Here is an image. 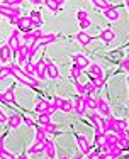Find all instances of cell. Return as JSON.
<instances>
[{
	"label": "cell",
	"instance_id": "1",
	"mask_svg": "<svg viewBox=\"0 0 129 159\" xmlns=\"http://www.w3.org/2000/svg\"><path fill=\"white\" fill-rule=\"evenodd\" d=\"M10 68H12V75L19 80V83H21V85L31 86V88H36V86L41 85V80H36V78L29 76V75L26 73V71L19 66V64H10Z\"/></svg>",
	"mask_w": 129,
	"mask_h": 159
},
{
	"label": "cell",
	"instance_id": "2",
	"mask_svg": "<svg viewBox=\"0 0 129 159\" xmlns=\"http://www.w3.org/2000/svg\"><path fill=\"white\" fill-rule=\"evenodd\" d=\"M109 124V132H126L127 130V122L122 119H114V117H109L107 119Z\"/></svg>",
	"mask_w": 129,
	"mask_h": 159
},
{
	"label": "cell",
	"instance_id": "3",
	"mask_svg": "<svg viewBox=\"0 0 129 159\" xmlns=\"http://www.w3.org/2000/svg\"><path fill=\"white\" fill-rule=\"evenodd\" d=\"M53 103L58 105V108L63 113L73 112V102H71V100H66V98H61V97H55V98H53Z\"/></svg>",
	"mask_w": 129,
	"mask_h": 159
},
{
	"label": "cell",
	"instance_id": "4",
	"mask_svg": "<svg viewBox=\"0 0 129 159\" xmlns=\"http://www.w3.org/2000/svg\"><path fill=\"white\" fill-rule=\"evenodd\" d=\"M0 16H5L7 19H12V17H21V9H19V5L17 7H10V5H5V3H2L0 5Z\"/></svg>",
	"mask_w": 129,
	"mask_h": 159
},
{
	"label": "cell",
	"instance_id": "5",
	"mask_svg": "<svg viewBox=\"0 0 129 159\" xmlns=\"http://www.w3.org/2000/svg\"><path fill=\"white\" fill-rule=\"evenodd\" d=\"M44 59H46V68H48V78L49 80H58V78L61 80V75H60L58 66H56L49 58H44Z\"/></svg>",
	"mask_w": 129,
	"mask_h": 159
},
{
	"label": "cell",
	"instance_id": "6",
	"mask_svg": "<svg viewBox=\"0 0 129 159\" xmlns=\"http://www.w3.org/2000/svg\"><path fill=\"white\" fill-rule=\"evenodd\" d=\"M73 110L78 113V115H85V110H87V103H85V97L78 95L73 98Z\"/></svg>",
	"mask_w": 129,
	"mask_h": 159
},
{
	"label": "cell",
	"instance_id": "7",
	"mask_svg": "<svg viewBox=\"0 0 129 159\" xmlns=\"http://www.w3.org/2000/svg\"><path fill=\"white\" fill-rule=\"evenodd\" d=\"M75 137H77V142H78V147H80V152L82 154H90L92 152V147H90V144L88 141H87V137L85 135H82V134H75Z\"/></svg>",
	"mask_w": 129,
	"mask_h": 159
},
{
	"label": "cell",
	"instance_id": "8",
	"mask_svg": "<svg viewBox=\"0 0 129 159\" xmlns=\"http://www.w3.org/2000/svg\"><path fill=\"white\" fill-rule=\"evenodd\" d=\"M17 27H19V31L24 32V34L32 32V22H31V19H29V17H19Z\"/></svg>",
	"mask_w": 129,
	"mask_h": 159
},
{
	"label": "cell",
	"instance_id": "9",
	"mask_svg": "<svg viewBox=\"0 0 129 159\" xmlns=\"http://www.w3.org/2000/svg\"><path fill=\"white\" fill-rule=\"evenodd\" d=\"M116 37H117V34L114 32L112 29H104V31H100V34H98V39H100L102 43H105V44L114 43Z\"/></svg>",
	"mask_w": 129,
	"mask_h": 159
},
{
	"label": "cell",
	"instance_id": "10",
	"mask_svg": "<svg viewBox=\"0 0 129 159\" xmlns=\"http://www.w3.org/2000/svg\"><path fill=\"white\" fill-rule=\"evenodd\" d=\"M97 112L100 113L102 117H109L111 115V108H109V103L105 98H97Z\"/></svg>",
	"mask_w": 129,
	"mask_h": 159
},
{
	"label": "cell",
	"instance_id": "11",
	"mask_svg": "<svg viewBox=\"0 0 129 159\" xmlns=\"http://www.w3.org/2000/svg\"><path fill=\"white\" fill-rule=\"evenodd\" d=\"M0 100H2V103H16V93H14V86H10V88H7L3 93H0Z\"/></svg>",
	"mask_w": 129,
	"mask_h": 159
},
{
	"label": "cell",
	"instance_id": "12",
	"mask_svg": "<svg viewBox=\"0 0 129 159\" xmlns=\"http://www.w3.org/2000/svg\"><path fill=\"white\" fill-rule=\"evenodd\" d=\"M36 75L39 80H46L48 76V68H46V59L41 58L39 61L36 63Z\"/></svg>",
	"mask_w": 129,
	"mask_h": 159
},
{
	"label": "cell",
	"instance_id": "13",
	"mask_svg": "<svg viewBox=\"0 0 129 159\" xmlns=\"http://www.w3.org/2000/svg\"><path fill=\"white\" fill-rule=\"evenodd\" d=\"M44 147H46V144H44V141H39V139H36L31 147H29V154L31 156H37V154H43L44 152Z\"/></svg>",
	"mask_w": 129,
	"mask_h": 159
},
{
	"label": "cell",
	"instance_id": "14",
	"mask_svg": "<svg viewBox=\"0 0 129 159\" xmlns=\"http://www.w3.org/2000/svg\"><path fill=\"white\" fill-rule=\"evenodd\" d=\"M44 144H46L44 152H46L48 159H56V144L53 142L51 139H44Z\"/></svg>",
	"mask_w": 129,
	"mask_h": 159
},
{
	"label": "cell",
	"instance_id": "15",
	"mask_svg": "<svg viewBox=\"0 0 129 159\" xmlns=\"http://www.w3.org/2000/svg\"><path fill=\"white\" fill-rule=\"evenodd\" d=\"M17 54V59H19V64H26L29 59V48L26 46V44H21V48H19V51L16 52Z\"/></svg>",
	"mask_w": 129,
	"mask_h": 159
},
{
	"label": "cell",
	"instance_id": "16",
	"mask_svg": "<svg viewBox=\"0 0 129 159\" xmlns=\"http://www.w3.org/2000/svg\"><path fill=\"white\" fill-rule=\"evenodd\" d=\"M12 49H10L9 44H3V46H0V61L2 63H9L10 58H12Z\"/></svg>",
	"mask_w": 129,
	"mask_h": 159
},
{
	"label": "cell",
	"instance_id": "17",
	"mask_svg": "<svg viewBox=\"0 0 129 159\" xmlns=\"http://www.w3.org/2000/svg\"><path fill=\"white\" fill-rule=\"evenodd\" d=\"M22 124V117L19 113H10L9 115V120H7V125L9 129H19Z\"/></svg>",
	"mask_w": 129,
	"mask_h": 159
},
{
	"label": "cell",
	"instance_id": "18",
	"mask_svg": "<svg viewBox=\"0 0 129 159\" xmlns=\"http://www.w3.org/2000/svg\"><path fill=\"white\" fill-rule=\"evenodd\" d=\"M10 46V49H12L14 52H17L19 51V48H21V44H19V29H16L12 34H10V39H9V43H7Z\"/></svg>",
	"mask_w": 129,
	"mask_h": 159
},
{
	"label": "cell",
	"instance_id": "19",
	"mask_svg": "<svg viewBox=\"0 0 129 159\" xmlns=\"http://www.w3.org/2000/svg\"><path fill=\"white\" fill-rule=\"evenodd\" d=\"M73 64H77L78 68H82V70H83V68H88L92 63L88 61V58H87V56H83V54H75V56H73Z\"/></svg>",
	"mask_w": 129,
	"mask_h": 159
},
{
	"label": "cell",
	"instance_id": "20",
	"mask_svg": "<svg viewBox=\"0 0 129 159\" xmlns=\"http://www.w3.org/2000/svg\"><path fill=\"white\" fill-rule=\"evenodd\" d=\"M75 39H77L78 43L82 44V46H88V44L92 43L93 39H95V37H92L90 34H87L85 31H82V32H78L77 36H75Z\"/></svg>",
	"mask_w": 129,
	"mask_h": 159
},
{
	"label": "cell",
	"instance_id": "21",
	"mask_svg": "<svg viewBox=\"0 0 129 159\" xmlns=\"http://www.w3.org/2000/svg\"><path fill=\"white\" fill-rule=\"evenodd\" d=\"M104 16L105 19H109V20H119V17H121V14H119V10L116 9V7H109V9H105L104 10Z\"/></svg>",
	"mask_w": 129,
	"mask_h": 159
},
{
	"label": "cell",
	"instance_id": "22",
	"mask_svg": "<svg viewBox=\"0 0 129 159\" xmlns=\"http://www.w3.org/2000/svg\"><path fill=\"white\" fill-rule=\"evenodd\" d=\"M29 19H31L32 27H34V29H39L41 25H43V17H41V14H39V12H36V10H32V12L29 14Z\"/></svg>",
	"mask_w": 129,
	"mask_h": 159
},
{
	"label": "cell",
	"instance_id": "23",
	"mask_svg": "<svg viewBox=\"0 0 129 159\" xmlns=\"http://www.w3.org/2000/svg\"><path fill=\"white\" fill-rule=\"evenodd\" d=\"M88 73H90V76L104 78V70H102L100 64H90V66H88Z\"/></svg>",
	"mask_w": 129,
	"mask_h": 159
},
{
	"label": "cell",
	"instance_id": "24",
	"mask_svg": "<svg viewBox=\"0 0 129 159\" xmlns=\"http://www.w3.org/2000/svg\"><path fill=\"white\" fill-rule=\"evenodd\" d=\"M49 103H51V102H46V100H39V102H37L36 107H34V110H36L37 115H39V113H46Z\"/></svg>",
	"mask_w": 129,
	"mask_h": 159
},
{
	"label": "cell",
	"instance_id": "25",
	"mask_svg": "<svg viewBox=\"0 0 129 159\" xmlns=\"http://www.w3.org/2000/svg\"><path fill=\"white\" fill-rule=\"evenodd\" d=\"M56 41H58V36H56V34H43V37H41V44H43V46L56 43Z\"/></svg>",
	"mask_w": 129,
	"mask_h": 159
},
{
	"label": "cell",
	"instance_id": "26",
	"mask_svg": "<svg viewBox=\"0 0 129 159\" xmlns=\"http://www.w3.org/2000/svg\"><path fill=\"white\" fill-rule=\"evenodd\" d=\"M44 3H46V7L51 10L53 14H58L60 12V3L56 2V0H44Z\"/></svg>",
	"mask_w": 129,
	"mask_h": 159
},
{
	"label": "cell",
	"instance_id": "27",
	"mask_svg": "<svg viewBox=\"0 0 129 159\" xmlns=\"http://www.w3.org/2000/svg\"><path fill=\"white\" fill-rule=\"evenodd\" d=\"M90 2L93 3V7H95V9H98V10H102V12H104L105 9H109V3H107V0H90Z\"/></svg>",
	"mask_w": 129,
	"mask_h": 159
},
{
	"label": "cell",
	"instance_id": "28",
	"mask_svg": "<svg viewBox=\"0 0 129 159\" xmlns=\"http://www.w3.org/2000/svg\"><path fill=\"white\" fill-rule=\"evenodd\" d=\"M24 71L29 75V76H32V78H34V75H36V63L27 61V63L24 64Z\"/></svg>",
	"mask_w": 129,
	"mask_h": 159
},
{
	"label": "cell",
	"instance_id": "29",
	"mask_svg": "<svg viewBox=\"0 0 129 159\" xmlns=\"http://www.w3.org/2000/svg\"><path fill=\"white\" fill-rule=\"evenodd\" d=\"M85 103L88 110H97V100L92 98V95H85Z\"/></svg>",
	"mask_w": 129,
	"mask_h": 159
},
{
	"label": "cell",
	"instance_id": "30",
	"mask_svg": "<svg viewBox=\"0 0 129 159\" xmlns=\"http://www.w3.org/2000/svg\"><path fill=\"white\" fill-rule=\"evenodd\" d=\"M70 76H71V80H78L82 76V68H78L77 64H73V66L70 68Z\"/></svg>",
	"mask_w": 129,
	"mask_h": 159
},
{
	"label": "cell",
	"instance_id": "31",
	"mask_svg": "<svg viewBox=\"0 0 129 159\" xmlns=\"http://www.w3.org/2000/svg\"><path fill=\"white\" fill-rule=\"evenodd\" d=\"M12 75V68H10V64H7V66H0V80H5L7 76H10Z\"/></svg>",
	"mask_w": 129,
	"mask_h": 159
},
{
	"label": "cell",
	"instance_id": "32",
	"mask_svg": "<svg viewBox=\"0 0 129 159\" xmlns=\"http://www.w3.org/2000/svg\"><path fill=\"white\" fill-rule=\"evenodd\" d=\"M44 129H46V132H48V134H56V132H58V125H56V124L55 122H53V120H51V122H48V124H44V125H43Z\"/></svg>",
	"mask_w": 129,
	"mask_h": 159
},
{
	"label": "cell",
	"instance_id": "33",
	"mask_svg": "<svg viewBox=\"0 0 129 159\" xmlns=\"http://www.w3.org/2000/svg\"><path fill=\"white\" fill-rule=\"evenodd\" d=\"M73 81V85H75V88H77V92H78V95H82V97H85V85H82L78 80H71Z\"/></svg>",
	"mask_w": 129,
	"mask_h": 159
},
{
	"label": "cell",
	"instance_id": "34",
	"mask_svg": "<svg viewBox=\"0 0 129 159\" xmlns=\"http://www.w3.org/2000/svg\"><path fill=\"white\" fill-rule=\"evenodd\" d=\"M37 120H39V124L41 125H44V124H48V122H51V113H39V117H37Z\"/></svg>",
	"mask_w": 129,
	"mask_h": 159
},
{
	"label": "cell",
	"instance_id": "35",
	"mask_svg": "<svg viewBox=\"0 0 129 159\" xmlns=\"http://www.w3.org/2000/svg\"><path fill=\"white\" fill-rule=\"evenodd\" d=\"M95 92H98V90H97V86L93 85L92 81L85 83V95H92V93H95Z\"/></svg>",
	"mask_w": 129,
	"mask_h": 159
},
{
	"label": "cell",
	"instance_id": "36",
	"mask_svg": "<svg viewBox=\"0 0 129 159\" xmlns=\"http://www.w3.org/2000/svg\"><path fill=\"white\" fill-rule=\"evenodd\" d=\"M36 130H37V134H36V139H39V141H44L46 139V129H44L43 125H39V127H36Z\"/></svg>",
	"mask_w": 129,
	"mask_h": 159
},
{
	"label": "cell",
	"instance_id": "37",
	"mask_svg": "<svg viewBox=\"0 0 129 159\" xmlns=\"http://www.w3.org/2000/svg\"><path fill=\"white\" fill-rule=\"evenodd\" d=\"M0 159H17V157L14 156L12 152H9V151H7L5 147H3V149L0 151Z\"/></svg>",
	"mask_w": 129,
	"mask_h": 159
},
{
	"label": "cell",
	"instance_id": "38",
	"mask_svg": "<svg viewBox=\"0 0 129 159\" xmlns=\"http://www.w3.org/2000/svg\"><path fill=\"white\" fill-rule=\"evenodd\" d=\"M90 78H92L90 81H92L93 85L97 86V90H100L102 86H104V83H105V81H104V78H95V76H90Z\"/></svg>",
	"mask_w": 129,
	"mask_h": 159
},
{
	"label": "cell",
	"instance_id": "39",
	"mask_svg": "<svg viewBox=\"0 0 129 159\" xmlns=\"http://www.w3.org/2000/svg\"><path fill=\"white\" fill-rule=\"evenodd\" d=\"M119 66H121V70H122V71H127V73H129V56H126V58L119 63Z\"/></svg>",
	"mask_w": 129,
	"mask_h": 159
},
{
	"label": "cell",
	"instance_id": "40",
	"mask_svg": "<svg viewBox=\"0 0 129 159\" xmlns=\"http://www.w3.org/2000/svg\"><path fill=\"white\" fill-rule=\"evenodd\" d=\"M77 19H78V22L80 20H85V19H88V14H87V10H83V9H80L77 12Z\"/></svg>",
	"mask_w": 129,
	"mask_h": 159
},
{
	"label": "cell",
	"instance_id": "41",
	"mask_svg": "<svg viewBox=\"0 0 129 159\" xmlns=\"http://www.w3.org/2000/svg\"><path fill=\"white\" fill-rule=\"evenodd\" d=\"M102 152H98V151H92L90 154H87V159H100Z\"/></svg>",
	"mask_w": 129,
	"mask_h": 159
},
{
	"label": "cell",
	"instance_id": "42",
	"mask_svg": "<svg viewBox=\"0 0 129 159\" xmlns=\"http://www.w3.org/2000/svg\"><path fill=\"white\" fill-rule=\"evenodd\" d=\"M78 24H80V27H82V29H88V27H92V22H90V19H85V20H80Z\"/></svg>",
	"mask_w": 129,
	"mask_h": 159
},
{
	"label": "cell",
	"instance_id": "43",
	"mask_svg": "<svg viewBox=\"0 0 129 159\" xmlns=\"http://www.w3.org/2000/svg\"><path fill=\"white\" fill-rule=\"evenodd\" d=\"M21 2L22 0H3V3H5V5H10V7H17Z\"/></svg>",
	"mask_w": 129,
	"mask_h": 159
},
{
	"label": "cell",
	"instance_id": "44",
	"mask_svg": "<svg viewBox=\"0 0 129 159\" xmlns=\"http://www.w3.org/2000/svg\"><path fill=\"white\" fill-rule=\"evenodd\" d=\"M56 110H60V108H58V105H55V103H49V107H48V113H51V115H53V113H55Z\"/></svg>",
	"mask_w": 129,
	"mask_h": 159
},
{
	"label": "cell",
	"instance_id": "45",
	"mask_svg": "<svg viewBox=\"0 0 129 159\" xmlns=\"http://www.w3.org/2000/svg\"><path fill=\"white\" fill-rule=\"evenodd\" d=\"M22 122H24L27 127H34V122H32L31 119H29V117H22Z\"/></svg>",
	"mask_w": 129,
	"mask_h": 159
},
{
	"label": "cell",
	"instance_id": "46",
	"mask_svg": "<svg viewBox=\"0 0 129 159\" xmlns=\"http://www.w3.org/2000/svg\"><path fill=\"white\" fill-rule=\"evenodd\" d=\"M7 120H9V117H7L5 113H3L2 110H0V124H5Z\"/></svg>",
	"mask_w": 129,
	"mask_h": 159
},
{
	"label": "cell",
	"instance_id": "47",
	"mask_svg": "<svg viewBox=\"0 0 129 159\" xmlns=\"http://www.w3.org/2000/svg\"><path fill=\"white\" fill-rule=\"evenodd\" d=\"M3 139H5V134H3V135H0V151L3 149Z\"/></svg>",
	"mask_w": 129,
	"mask_h": 159
},
{
	"label": "cell",
	"instance_id": "48",
	"mask_svg": "<svg viewBox=\"0 0 129 159\" xmlns=\"http://www.w3.org/2000/svg\"><path fill=\"white\" fill-rule=\"evenodd\" d=\"M29 2H31V3H34V5H37V3H43L44 0H29Z\"/></svg>",
	"mask_w": 129,
	"mask_h": 159
},
{
	"label": "cell",
	"instance_id": "49",
	"mask_svg": "<svg viewBox=\"0 0 129 159\" xmlns=\"http://www.w3.org/2000/svg\"><path fill=\"white\" fill-rule=\"evenodd\" d=\"M71 159H83V156H82V154H75V156L71 157Z\"/></svg>",
	"mask_w": 129,
	"mask_h": 159
},
{
	"label": "cell",
	"instance_id": "50",
	"mask_svg": "<svg viewBox=\"0 0 129 159\" xmlns=\"http://www.w3.org/2000/svg\"><path fill=\"white\" fill-rule=\"evenodd\" d=\"M17 159H27V156H26V154H21V156H19Z\"/></svg>",
	"mask_w": 129,
	"mask_h": 159
},
{
	"label": "cell",
	"instance_id": "51",
	"mask_svg": "<svg viewBox=\"0 0 129 159\" xmlns=\"http://www.w3.org/2000/svg\"><path fill=\"white\" fill-rule=\"evenodd\" d=\"M56 2H58V3H60V5H63V3H64V2H66V0H56Z\"/></svg>",
	"mask_w": 129,
	"mask_h": 159
},
{
	"label": "cell",
	"instance_id": "52",
	"mask_svg": "<svg viewBox=\"0 0 129 159\" xmlns=\"http://www.w3.org/2000/svg\"><path fill=\"white\" fill-rule=\"evenodd\" d=\"M126 7H127V12H129V0H127V2H126Z\"/></svg>",
	"mask_w": 129,
	"mask_h": 159
},
{
	"label": "cell",
	"instance_id": "53",
	"mask_svg": "<svg viewBox=\"0 0 129 159\" xmlns=\"http://www.w3.org/2000/svg\"><path fill=\"white\" fill-rule=\"evenodd\" d=\"M60 159H70V157H68V156H61V157H60Z\"/></svg>",
	"mask_w": 129,
	"mask_h": 159
},
{
	"label": "cell",
	"instance_id": "54",
	"mask_svg": "<svg viewBox=\"0 0 129 159\" xmlns=\"http://www.w3.org/2000/svg\"><path fill=\"white\" fill-rule=\"evenodd\" d=\"M127 88H129V75H127Z\"/></svg>",
	"mask_w": 129,
	"mask_h": 159
},
{
	"label": "cell",
	"instance_id": "55",
	"mask_svg": "<svg viewBox=\"0 0 129 159\" xmlns=\"http://www.w3.org/2000/svg\"><path fill=\"white\" fill-rule=\"evenodd\" d=\"M126 107H127V108H129V102H127V105H126Z\"/></svg>",
	"mask_w": 129,
	"mask_h": 159
},
{
	"label": "cell",
	"instance_id": "56",
	"mask_svg": "<svg viewBox=\"0 0 129 159\" xmlns=\"http://www.w3.org/2000/svg\"><path fill=\"white\" fill-rule=\"evenodd\" d=\"M126 159H129V154H127V157H126Z\"/></svg>",
	"mask_w": 129,
	"mask_h": 159
},
{
	"label": "cell",
	"instance_id": "57",
	"mask_svg": "<svg viewBox=\"0 0 129 159\" xmlns=\"http://www.w3.org/2000/svg\"><path fill=\"white\" fill-rule=\"evenodd\" d=\"M0 103H2V100H0Z\"/></svg>",
	"mask_w": 129,
	"mask_h": 159
},
{
	"label": "cell",
	"instance_id": "58",
	"mask_svg": "<svg viewBox=\"0 0 129 159\" xmlns=\"http://www.w3.org/2000/svg\"><path fill=\"white\" fill-rule=\"evenodd\" d=\"M126 2H127V0H126Z\"/></svg>",
	"mask_w": 129,
	"mask_h": 159
}]
</instances>
